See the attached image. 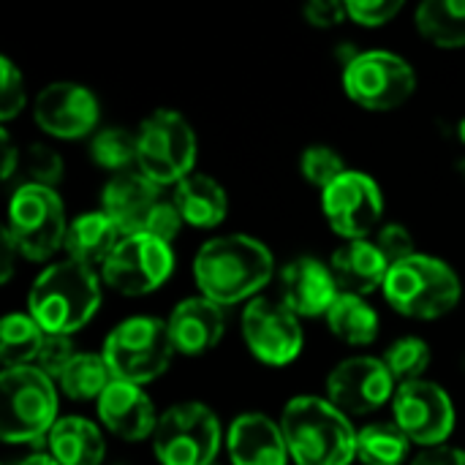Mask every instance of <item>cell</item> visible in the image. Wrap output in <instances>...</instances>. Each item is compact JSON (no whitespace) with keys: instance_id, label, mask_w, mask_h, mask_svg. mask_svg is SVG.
I'll return each instance as SVG.
<instances>
[{"instance_id":"ab89813d","label":"cell","mask_w":465,"mask_h":465,"mask_svg":"<svg viewBox=\"0 0 465 465\" xmlns=\"http://www.w3.org/2000/svg\"><path fill=\"white\" fill-rule=\"evenodd\" d=\"M302 16H305L308 25L324 30V27L341 25L349 14H346V3H338V0H311L302 8Z\"/></svg>"},{"instance_id":"ffe728a7","label":"cell","mask_w":465,"mask_h":465,"mask_svg":"<svg viewBox=\"0 0 465 465\" xmlns=\"http://www.w3.org/2000/svg\"><path fill=\"white\" fill-rule=\"evenodd\" d=\"M166 324H169V335H172L177 354L202 357L221 343L226 332V313H223V305L199 294V297L180 300L174 311L169 313Z\"/></svg>"},{"instance_id":"d4e9b609","label":"cell","mask_w":465,"mask_h":465,"mask_svg":"<svg viewBox=\"0 0 465 465\" xmlns=\"http://www.w3.org/2000/svg\"><path fill=\"white\" fill-rule=\"evenodd\" d=\"M46 444L60 465H101L106 455L104 430L84 417H60Z\"/></svg>"},{"instance_id":"cb8c5ba5","label":"cell","mask_w":465,"mask_h":465,"mask_svg":"<svg viewBox=\"0 0 465 465\" xmlns=\"http://www.w3.org/2000/svg\"><path fill=\"white\" fill-rule=\"evenodd\" d=\"M172 202L180 210L183 221L196 229H215L218 223H223L229 213L226 188L202 172H191L185 180H180L174 185Z\"/></svg>"},{"instance_id":"277c9868","label":"cell","mask_w":465,"mask_h":465,"mask_svg":"<svg viewBox=\"0 0 465 465\" xmlns=\"http://www.w3.org/2000/svg\"><path fill=\"white\" fill-rule=\"evenodd\" d=\"M384 300L406 319H441L452 313L463 297L460 275L439 256L414 253L390 267L384 281Z\"/></svg>"},{"instance_id":"9c48e42d","label":"cell","mask_w":465,"mask_h":465,"mask_svg":"<svg viewBox=\"0 0 465 465\" xmlns=\"http://www.w3.org/2000/svg\"><path fill=\"white\" fill-rule=\"evenodd\" d=\"M19 248V253L30 262L52 259L68 234L65 207L54 188L38 183H22L8 202V226H5Z\"/></svg>"},{"instance_id":"2e32d148","label":"cell","mask_w":465,"mask_h":465,"mask_svg":"<svg viewBox=\"0 0 465 465\" xmlns=\"http://www.w3.org/2000/svg\"><path fill=\"white\" fill-rule=\"evenodd\" d=\"M98 98L79 82H52L33 101L35 125L54 139H82L95 131Z\"/></svg>"},{"instance_id":"8992f818","label":"cell","mask_w":465,"mask_h":465,"mask_svg":"<svg viewBox=\"0 0 465 465\" xmlns=\"http://www.w3.org/2000/svg\"><path fill=\"white\" fill-rule=\"evenodd\" d=\"M174 351L177 349L163 319L131 316L106 335L101 354L117 381L142 387L166 373Z\"/></svg>"},{"instance_id":"4316f807","label":"cell","mask_w":465,"mask_h":465,"mask_svg":"<svg viewBox=\"0 0 465 465\" xmlns=\"http://www.w3.org/2000/svg\"><path fill=\"white\" fill-rule=\"evenodd\" d=\"M417 30L433 46H465V0H425L417 8Z\"/></svg>"},{"instance_id":"1f68e13d","label":"cell","mask_w":465,"mask_h":465,"mask_svg":"<svg viewBox=\"0 0 465 465\" xmlns=\"http://www.w3.org/2000/svg\"><path fill=\"white\" fill-rule=\"evenodd\" d=\"M384 365L390 368V373L395 376L398 387L409 384V381H420L430 365V346L417 338V335H406L398 338L387 351H384Z\"/></svg>"},{"instance_id":"484cf974","label":"cell","mask_w":465,"mask_h":465,"mask_svg":"<svg viewBox=\"0 0 465 465\" xmlns=\"http://www.w3.org/2000/svg\"><path fill=\"white\" fill-rule=\"evenodd\" d=\"M327 327L349 346H371L379 338V313L365 297L341 294L327 313Z\"/></svg>"},{"instance_id":"d590c367","label":"cell","mask_w":465,"mask_h":465,"mask_svg":"<svg viewBox=\"0 0 465 465\" xmlns=\"http://www.w3.org/2000/svg\"><path fill=\"white\" fill-rule=\"evenodd\" d=\"M22 109H25V79L8 57H0V120L8 123Z\"/></svg>"},{"instance_id":"4fadbf2b","label":"cell","mask_w":465,"mask_h":465,"mask_svg":"<svg viewBox=\"0 0 465 465\" xmlns=\"http://www.w3.org/2000/svg\"><path fill=\"white\" fill-rule=\"evenodd\" d=\"M322 210L332 232L346 242L365 240L384 218V193L371 174L349 169L322 191Z\"/></svg>"},{"instance_id":"ac0fdd59","label":"cell","mask_w":465,"mask_h":465,"mask_svg":"<svg viewBox=\"0 0 465 465\" xmlns=\"http://www.w3.org/2000/svg\"><path fill=\"white\" fill-rule=\"evenodd\" d=\"M95 406L104 430H109L120 441H134V444L153 439L161 417L155 414V403L142 387L117 379L106 387V392L98 398Z\"/></svg>"},{"instance_id":"44dd1931","label":"cell","mask_w":465,"mask_h":465,"mask_svg":"<svg viewBox=\"0 0 465 465\" xmlns=\"http://www.w3.org/2000/svg\"><path fill=\"white\" fill-rule=\"evenodd\" d=\"M226 452L232 465H289L292 458L281 422L259 411H248L232 420L226 433Z\"/></svg>"},{"instance_id":"83f0119b","label":"cell","mask_w":465,"mask_h":465,"mask_svg":"<svg viewBox=\"0 0 465 465\" xmlns=\"http://www.w3.org/2000/svg\"><path fill=\"white\" fill-rule=\"evenodd\" d=\"M46 332L30 313H8L0 324V362L3 371L8 368H27L35 365Z\"/></svg>"},{"instance_id":"ba28073f","label":"cell","mask_w":465,"mask_h":465,"mask_svg":"<svg viewBox=\"0 0 465 465\" xmlns=\"http://www.w3.org/2000/svg\"><path fill=\"white\" fill-rule=\"evenodd\" d=\"M223 444L218 414L199 401L169 406L155 425L153 450L161 465H213Z\"/></svg>"},{"instance_id":"b9f144b4","label":"cell","mask_w":465,"mask_h":465,"mask_svg":"<svg viewBox=\"0 0 465 465\" xmlns=\"http://www.w3.org/2000/svg\"><path fill=\"white\" fill-rule=\"evenodd\" d=\"M0 245H3V262H0L3 272H0V281H3V283H8V281H11V275H14V264H16L14 259H16V256H22V253H19V248H16V242H14V237H11V232H8V229H3V242H0Z\"/></svg>"},{"instance_id":"d6a6232c","label":"cell","mask_w":465,"mask_h":465,"mask_svg":"<svg viewBox=\"0 0 465 465\" xmlns=\"http://www.w3.org/2000/svg\"><path fill=\"white\" fill-rule=\"evenodd\" d=\"M300 172H302V177L311 183V185H316V188H330L341 174H346L349 169H346V163H343V158L332 150V147H327V144H311V147H305L302 150V155H300Z\"/></svg>"},{"instance_id":"5bb4252c","label":"cell","mask_w":465,"mask_h":465,"mask_svg":"<svg viewBox=\"0 0 465 465\" xmlns=\"http://www.w3.org/2000/svg\"><path fill=\"white\" fill-rule=\"evenodd\" d=\"M395 425L409 436L411 444L422 450L441 447L455 430V406L444 387L433 381H409L401 384L392 401Z\"/></svg>"},{"instance_id":"8fae6325","label":"cell","mask_w":465,"mask_h":465,"mask_svg":"<svg viewBox=\"0 0 465 465\" xmlns=\"http://www.w3.org/2000/svg\"><path fill=\"white\" fill-rule=\"evenodd\" d=\"M174 272V251L153 234H125L109 262L101 267V281L123 297H144L161 289Z\"/></svg>"},{"instance_id":"f1b7e54d","label":"cell","mask_w":465,"mask_h":465,"mask_svg":"<svg viewBox=\"0 0 465 465\" xmlns=\"http://www.w3.org/2000/svg\"><path fill=\"white\" fill-rule=\"evenodd\" d=\"M411 441L395 422H371L357 433V460L362 465H403Z\"/></svg>"},{"instance_id":"7a4b0ae2","label":"cell","mask_w":465,"mask_h":465,"mask_svg":"<svg viewBox=\"0 0 465 465\" xmlns=\"http://www.w3.org/2000/svg\"><path fill=\"white\" fill-rule=\"evenodd\" d=\"M281 430L297 465H351L357 460L360 430L327 398H292L283 406Z\"/></svg>"},{"instance_id":"6da1fadb","label":"cell","mask_w":465,"mask_h":465,"mask_svg":"<svg viewBox=\"0 0 465 465\" xmlns=\"http://www.w3.org/2000/svg\"><path fill=\"white\" fill-rule=\"evenodd\" d=\"M272 275V251L251 234L213 237L193 256V278L199 292L223 308L256 300Z\"/></svg>"},{"instance_id":"7402d4cb","label":"cell","mask_w":465,"mask_h":465,"mask_svg":"<svg viewBox=\"0 0 465 465\" xmlns=\"http://www.w3.org/2000/svg\"><path fill=\"white\" fill-rule=\"evenodd\" d=\"M330 270L335 275V283H338L341 294L365 297V294H373L376 289H384L390 262L376 248V242H371V240H349L332 253Z\"/></svg>"},{"instance_id":"f6af8a7d","label":"cell","mask_w":465,"mask_h":465,"mask_svg":"<svg viewBox=\"0 0 465 465\" xmlns=\"http://www.w3.org/2000/svg\"><path fill=\"white\" fill-rule=\"evenodd\" d=\"M458 136L463 139V144H465V117L460 120V125H458Z\"/></svg>"},{"instance_id":"3957f363","label":"cell","mask_w":465,"mask_h":465,"mask_svg":"<svg viewBox=\"0 0 465 465\" xmlns=\"http://www.w3.org/2000/svg\"><path fill=\"white\" fill-rule=\"evenodd\" d=\"M101 272L74 259L54 262L38 272L27 294V313L46 335L79 332L101 305Z\"/></svg>"},{"instance_id":"7bdbcfd3","label":"cell","mask_w":465,"mask_h":465,"mask_svg":"<svg viewBox=\"0 0 465 465\" xmlns=\"http://www.w3.org/2000/svg\"><path fill=\"white\" fill-rule=\"evenodd\" d=\"M0 139H3V180H8L14 174V169H16L19 155H16V147H14V142H11L5 128L0 131Z\"/></svg>"},{"instance_id":"74e56055","label":"cell","mask_w":465,"mask_h":465,"mask_svg":"<svg viewBox=\"0 0 465 465\" xmlns=\"http://www.w3.org/2000/svg\"><path fill=\"white\" fill-rule=\"evenodd\" d=\"M373 242L384 253V259L390 262V267L398 264V262H406V259H411L417 253L414 237H411V232L403 223H384L379 229V234H376Z\"/></svg>"},{"instance_id":"836d02e7","label":"cell","mask_w":465,"mask_h":465,"mask_svg":"<svg viewBox=\"0 0 465 465\" xmlns=\"http://www.w3.org/2000/svg\"><path fill=\"white\" fill-rule=\"evenodd\" d=\"M74 357H76V351H74L71 335H46L41 343V351L35 357V368L41 373H46L52 381H60V376L74 362Z\"/></svg>"},{"instance_id":"4dcf8cb0","label":"cell","mask_w":465,"mask_h":465,"mask_svg":"<svg viewBox=\"0 0 465 465\" xmlns=\"http://www.w3.org/2000/svg\"><path fill=\"white\" fill-rule=\"evenodd\" d=\"M90 155L101 169L109 172H128V166H136V131L109 125L101 128L90 142Z\"/></svg>"},{"instance_id":"9a60e30c","label":"cell","mask_w":465,"mask_h":465,"mask_svg":"<svg viewBox=\"0 0 465 465\" xmlns=\"http://www.w3.org/2000/svg\"><path fill=\"white\" fill-rule=\"evenodd\" d=\"M242 338L251 354L270 368H283L294 362L305 341L300 316H294L283 302L267 297H256L245 305Z\"/></svg>"},{"instance_id":"f35d334b","label":"cell","mask_w":465,"mask_h":465,"mask_svg":"<svg viewBox=\"0 0 465 465\" xmlns=\"http://www.w3.org/2000/svg\"><path fill=\"white\" fill-rule=\"evenodd\" d=\"M183 226H185V221H183L180 210L174 207V202H172V199H166V196H163V199L155 204V210L150 213V218H147V223H144V232H142V234H153V237H158V240H163V242H169V245H172Z\"/></svg>"},{"instance_id":"d6986e66","label":"cell","mask_w":465,"mask_h":465,"mask_svg":"<svg viewBox=\"0 0 465 465\" xmlns=\"http://www.w3.org/2000/svg\"><path fill=\"white\" fill-rule=\"evenodd\" d=\"M163 199V188L147 180L139 169L114 174L101 191V210L125 234H142L150 213Z\"/></svg>"},{"instance_id":"60d3db41","label":"cell","mask_w":465,"mask_h":465,"mask_svg":"<svg viewBox=\"0 0 465 465\" xmlns=\"http://www.w3.org/2000/svg\"><path fill=\"white\" fill-rule=\"evenodd\" d=\"M411 465H465V450L458 447H430V450H422L420 455H414Z\"/></svg>"},{"instance_id":"30bf717a","label":"cell","mask_w":465,"mask_h":465,"mask_svg":"<svg viewBox=\"0 0 465 465\" xmlns=\"http://www.w3.org/2000/svg\"><path fill=\"white\" fill-rule=\"evenodd\" d=\"M343 90L368 112H390L414 95L417 71L406 57L387 49L357 52L343 63Z\"/></svg>"},{"instance_id":"e0dca14e","label":"cell","mask_w":465,"mask_h":465,"mask_svg":"<svg viewBox=\"0 0 465 465\" xmlns=\"http://www.w3.org/2000/svg\"><path fill=\"white\" fill-rule=\"evenodd\" d=\"M338 297L330 264L316 256H300L281 270V302L300 319L327 316Z\"/></svg>"},{"instance_id":"5b68a950","label":"cell","mask_w":465,"mask_h":465,"mask_svg":"<svg viewBox=\"0 0 465 465\" xmlns=\"http://www.w3.org/2000/svg\"><path fill=\"white\" fill-rule=\"evenodd\" d=\"M3 420L0 436L5 444H33L52 433L57 425V390L54 381L35 365L8 368L0 373Z\"/></svg>"},{"instance_id":"bcb514c9","label":"cell","mask_w":465,"mask_h":465,"mask_svg":"<svg viewBox=\"0 0 465 465\" xmlns=\"http://www.w3.org/2000/svg\"><path fill=\"white\" fill-rule=\"evenodd\" d=\"M213 465H221V463H213Z\"/></svg>"},{"instance_id":"ee69618b","label":"cell","mask_w":465,"mask_h":465,"mask_svg":"<svg viewBox=\"0 0 465 465\" xmlns=\"http://www.w3.org/2000/svg\"><path fill=\"white\" fill-rule=\"evenodd\" d=\"M16 465H60L49 452H33V455H27L25 460H19Z\"/></svg>"},{"instance_id":"e575fe53","label":"cell","mask_w":465,"mask_h":465,"mask_svg":"<svg viewBox=\"0 0 465 465\" xmlns=\"http://www.w3.org/2000/svg\"><path fill=\"white\" fill-rule=\"evenodd\" d=\"M25 169L30 174L27 183H38L46 188H54L63 177V158L57 150L46 147V144H30L27 155H25Z\"/></svg>"},{"instance_id":"f546056e","label":"cell","mask_w":465,"mask_h":465,"mask_svg":"<svg viewBox=\"0 0 465 465\" xmlns=\"http://www.w3.org/2000/svg\"><path fill=\"white\" fill-rule=\"evenodd\" d=\"M114 381L112 368L106 365L104 354H76L74 362L65 368V373L60 376V390L65 398L71 401H95L106 392V387Z\"/></svg>"},{"instance_id":"52a82bcc","label":"cell","mask_w":465,"mask_h":465,"mask_svg":"<svg viewBox=\"0 0 465 465\" xmlns=\"http://www.w3.org/2000/svg\"><path fill=\"white\" fill-rule=\"evenodd\" d=\"M196 131L174 109H155L136 128V169L155 185H177L196 166Z\"/></svg>"},{"instance_id":"603a6c76","label":"cell","mask_w":465,"mask_h":465,"mask_svg":"<svg viewBox=\"0 0 465 465\" xmlns=\"http://www.w3.org/2000/svg\"><path fill=\"white\" fill-rule=\"evenodd\" d=\"M120 240L123 232L112 223V218L104 210H95V213H82L68 223L63 251L68 253V259L101 272V267L120 245Z\"/></svg>"},{"instance_id":"8d00e7d4","label":"cell","mask_w":465,"mask_h":465,"mask_svg":"<svg viewBox=\"0 0 465 465\" xmlns=\"http://www.w3.org/2000/svg\"><path fill=\"white\" fill-rule=\"evenodd\" d=\"M403 11V0H346V14L362 27H381Z\"/></svg>"},{"instance_id":"7c38bea8","label":"cell","mask_w":465,"mask_h":465,"mask_svg":"<svg viewBox=\"0 0 465 465\" xmlns=\"http://www.w3.org/2000/svg\"><path fill=\"white\" fill-rule=\"evenodd\" d=\"M398 381L381 357H349L327 376V401L351 417H368L395 401Z\"/></svg>"}]
</instances>
